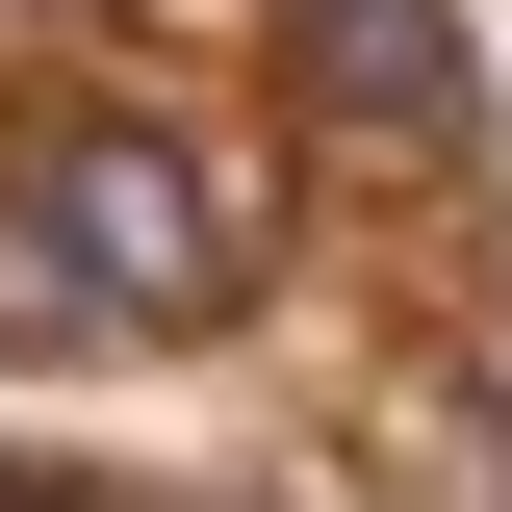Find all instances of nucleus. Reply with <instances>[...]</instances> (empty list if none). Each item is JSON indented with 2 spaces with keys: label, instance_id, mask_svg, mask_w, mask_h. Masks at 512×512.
Masks as SVG:
<instances>
[{
  "label": "nucleus",
  "instance_id": "obj_2",
  "mask_svg": "<svg viewBox=\"0 0 512 512\" xmlns=\"http://www.w3.org/2000/svg\"><path fill=\"white\" fill-rule=\"evenodd\" d=\"M282 103L333 154H461L487 128V52H461V0H282Z\"/></svg>",
  "mask_w": 512,
  "mask_h": 512
},
{
  "label": "nucleus",
  "instance_id": "obj_3",
  "mask_svg": "<svg viewBox=\"0 0 512 512\" xmlns=\"http://www.w3.org/2000/svg\"><path fill=\"white\" fill-rule=\"evenodd\" d=\"M0 359H103V308H77V256L26 231V180H0Z\"/></svg>",
  "mask_w": 512,
  "mask_h": 512
},
{
  "label": "nucleus",
  "instance_id": "obj_1",
  "mask_svg": "<svg viewBox=\"0 0 512 512\" xmlns=\"http://www.w3.org/2000/svg\"><path fill=\"white\" fill-rule=\"evenodd\" d=\"M0 180H26V231L77 256L103 333H231V308H256V154H205V128L77 103V128H26Z\"/></svg>",
  "mask_w": 512,
  "mask_h": 512
},
{
  "label": "nucleus",
  "instance_id": "obj_4",
  "mask_svg": "<svg viewBox=\"0 0 512 512\" xmlns=\"http://www.w3.org/2000/svg\"><path fill=\"white\" fill-rule=\"evenodd\" d=\"M0 512H103V487H26V461H0Z\"/></svg>",
  "mask_w": 512,
  "mask_h": 512
}]
</instances>
